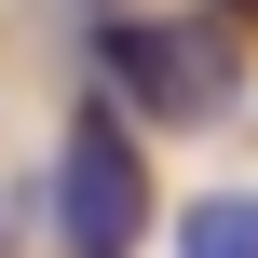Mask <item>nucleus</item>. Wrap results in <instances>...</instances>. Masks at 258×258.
Wrapping results in <instances>:
<instances>
[{
    "mask_svg": "<svg viewBox=\"0 0 258 258\" xmlns=\"http://www.w3.org/2000/svg\"><path fill=\"white\" fill-rule=\"evenodd\" d=\"M54 231H68V258H136L150 245V163H136L122 109L68 122V150H54Z\"/></svg>",
    "mask_w": 258,
    "mask_h": 258,
    "instance_id": "nucleus-1",
    "label": "nucleus"
},
{
    "mask_svg": "<svg viewBox=\"0 0 258 258\" xmlns=\"http://www.w3.org/2000/svg\"><path fill=\"white\" fill-rule=\"evenodd\" d=\"M95 54H109V82H122L150 122H218V109H231V54H218V41H190V27L109 14V27H95Z\"/></svg>",
    "mask_w": 258,
    "mask_h": 258,
    "instance_id": "nucleus-2",
    "label": "nucleus"
},
{
    "mask_svg": "<svg viewBox=\"0 0 258 258\" xmlns=\"http://www.w3.org/2000/svg\"><path fill=\"white\" fill-rule=\"evenodd\" d=\"M177 258H258V204H245V190L190 204V218H177Z\"/></svg>",
    "mask_w": 258,
    "mask_h": 258,
    "instance_id": "nucleus-3",
    "label": "nucleus"
}]
</instances>
